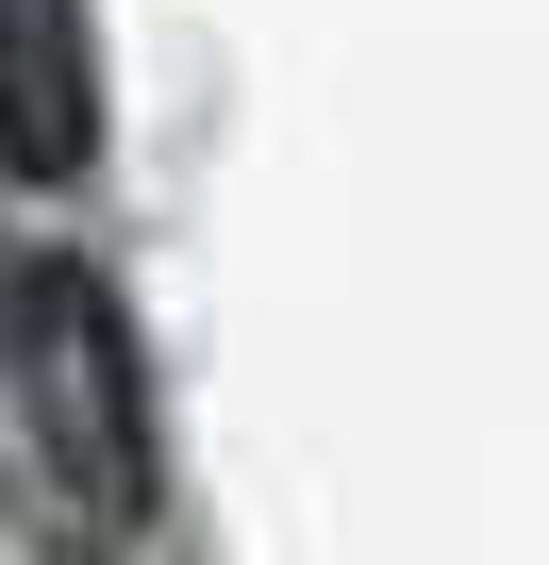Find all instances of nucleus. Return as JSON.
Masks as SVG:
<instances>
[{"mask_svg": "<svg viewBox=\"0 0 549 565\" xmlns=\"http://www.w3.org/2000/svg\"><path fill=\"white\" fill-rule=\"evenodd\" d=\"M0 366H18V416L51 449V482L84 515H150L167 449H150V350H134V300L84 266V249H34L18 282H0Z\"/></svg>", "mask_w": 549, "mask_h": 565, "instance_id": "1", "label": "nucleus"}, {"mask_svg": "<svg viewBox=\"0 0 549 565\" xmlns=\"http://www.w3.org/2000/svg\"><path fill=\"white\" fill-rule=\"evenodd\" d=\"M0 167L18 183L101 167V18L84 0H0Z\"/></svg>", "mask_w": 549, "mask_h": 565, "instance_id": "2", "label": "nucleus"}]
</instances>
